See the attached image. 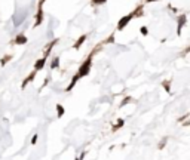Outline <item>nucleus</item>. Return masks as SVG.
<instances>
[{
	"instance_id": "obj_1",
	"label": "nucleus",
	"mask_w": 190,
	"mask_h": 160,
	"mask_svg": "<svg viewBox=\"0 0 190 160\" xmlns=\"http://www.w3.org/2000/svg\"><path fill=\"white\" fill-rule=\"evenodd\" d=\"M94 52L91 50V53L88 55V58L80 64V67H79V70L76 71V74L73 76V79H72V81L69 83V86L66 87V92H70L75 86H76V83L79 81V80L82 79V77H85V76H88L89 74V71H91V68H92V58H94Z\"/></svg>"
},
{
	"instance_id": "obj_2",
	"label": "nucleus",
	"mask_w": 190,
	"mask_h": 160,
	"mask_svg": "<svg viewBox=\"0 0 190 160\" xmlns=\"http://www.w3.org/2000/svg\"><path fill=\"white\" fill-rule=\"evenodd\" d=\"M131 19H134V15H132V12L131 13H128V15H125V16H122L120 19H119V22H117V30L119 31H122L129 22H131Z\"/></svg>"
},
{
	"instance_id": "obj_3",
	"label": "nucleus",
	"mask_w": 190,
	"mask_h": 160,
	"mask_svg": "<svg viewBox=\"0 0 190 160\" xmlns=\"http://www.w3.org/2000/svg\"><path fill=\"white\" fill-rule=\"evenodd\" d=\"M43 19H45V13H43V7H37V12H36V15H34V28L39 27V25H42V22H43Z\"/></svg>"
},
{
	"instance_id": "obj_4",
	"label": "nucleus",
	"mask_w": 190,
	"mask_h": 160,
	"mask_svg": "<svg viewBox=\"0 0 190 160\" xmlns=\"http://www.w3.org/2000/svg\"><path fill=\"white\" fill-rule=\"evenodd\" d=\"M187 22V16L186 15H178L177 16V34L180 36L181 34V30H183V27H184V24Z\"/></svg>"
},
{
	"instance_id": "obj_5",
	"label": "nucleus",
	"mask_w": 190,
	"mask_h": 160,
	"mask_svg": "<svg viewBox=\"0 0 190 160\" xmlns=\"http://www.w3.org/2000/svg\"><path fill=\"white\" fill-rule=\"evenodd\" d=\"M27 41H28L27 36H25L24 33H19V34H16V36L13 37V40H12V44H18V46H22V44H25Z\"/></svg>"
},
{
	"instance_id": "obj_6",
	"label": "nucleus",
	"mask_w": 190,
	"mask_h": 160,
	"mask_svg": "<svg viewBox=\"0 0 190 160\" xmlns=\"http://www.w3.org/2000/svg\"><path fill=\"white\" fill-rule=\"evenodd\" d=\"M36 74H37V71H34V70H33V71H31V73H30V74H28L25 79L22 80V83H21V89H25V87H27L30 83H33V81H34V79H36Z\"/></svg>"
},
{
	"instance_id": "obj_7",
	"label": "nucleus",
	"mask_w": 190,
	"mask_h": 160,
	"mask_svg": "<svg viewBox=\"0 0 190 160\" xmlns=\"http://www.w3.org/2000/svg\"><path fill=\"white\" fill-rule=\"evenodd\" d=\"M58 43V39H54V40H51L46 46H45V50H43V58H46L48 59V56L51 55V52H52V49H54V46Z\"/></svg>"
},
{
	"instance_id": "obj_8",
	"label": "nucleus",
	"mask_w": 190,
	"mask_h": 160,
	"mask_svg": "<svg viewBox=\"0 0 190 160\" xmlns=\"http://www.w3.org/2000/svg\"><path fill=\"white\" fill-rule=\"evenodd\" d=\"M46 61H48V59H46V58H43V56H42V58H39L37 61L34 62V71H40V70H43V68H45Z\"/></svg>"
},
{
	"instance_id": "obj_9",
	"label": "nucleus",
	"mask_w": 190,
	"mask_h": 160,
	"mask_svg": "<svg viewBox=\"0 0 190 160\" xmlns=\"http://www.w3.org/2000/svg\"><path fill=\"white\" fill-rule=\"evenodd\" d=\"M132 15H134V18H141L144 15V6L143 4H137V7L132 10Z\"/></svg>"
},
{
	"instance_id": "obj_10",
	"label": "nucleus",
	"mask_w": 190,
	"mask_h": 160,
	"mask_svg": "<svg viewBox=\"0 0 190 160\" xmlns=\"http://www.w3.org/2000/svg\"><path fill=\"white\" fill-rule=\"evenodd\" d=\"M12 58H13V55H10V53L3 55V56H1V59H0V65H1V67H4L6 64H9V62L12 61Z\"/></svg>"
},
{
	"instance_id": "obj_11",
	"label": "nucleus",
	"mask_w": 190,
	"mask_h": 160,
	"mask_svg": "<svg viewBox=\"0 0 190 160\" xmlns=\"http://www.w3.org/2000/svg\"><path fill=\"white\" fill-rule=\"evenodd\" d=\"M86 37H88L86 34H82V36H80V37H79V39L76 40V43L73 44V47H75L76 50H77V49H80V46H82V44L85 43V40H86Z\"/></svg>"
},
{
	"instance_id": "obj_12",
	"label": "nucleus",
	"mask_w": 190,
	"mask_h": 160,
	"mask_svg": "<svg viewBox=\"0 0 190 160\" xmlns=\"http://www.w3.org/2000/svg\"><path fill=\"white\" fill-rule=\"evenodd\" d=\"M60 67V56H54L51 61V70H57Z\"/></svg>"
},
{
	"instance_id": "obj_13",
	"label": "nucleus",
	"mask_w": 190,
	"mask_h": 160,
	"mask_svg": "<svg viewBox=\"0 0 190 160\" xmlns=\"http://www.w3.org/2000/svg\"><path fill=\"white\" fill-rule=\"evenodd\" d=\"M57 116H58V119H61L63 116H64V113H66V110H64V107L61 105V104H57Z\"/></svg>"
},
{
	"instance_id": "obj_14",
	"label": "nucleus",
	"mask_w": 190,
	"mask_h": 160,
	"mask_svg": "<svg viewBox=\"0 0 190 160\" xmlns=\"http://www.w3.org/2000/svg\"><path fill=\"white\" fill-rule=\"evenodd\" d=\"M123 124H125V120L123 119H119L117 121H116V124H113V127H112V130L113 132H116L117 129H120V127H123Z\"/></svg>"
},
{
	"instance_id": "obj_15",
	"label": "nucleus",
	"mask_w": 190,
	"mask_h": 160,
	"mask_svg": "<svg viewBox=\"0 0 190 160\" xmlns=\"http://www.w3.org/2000/svg\"><path fill=\"white\" fill-rule=\"evenodd\" d=\"M132 101H134V98H132V96H125V98L122 99V102L119 104V107H125V105H128V104H129V102H132Z\"/></svg>"
},
{
	"instance_id": "obj_16",
	"label": "nucleus",
	"mask_w": 190,
	"mask_h": 160,
	"mask_svg": "<svg viewBox=\"0 0 190 160\" xmlns=\"http://www.w3.org/2000/svg\"><path fill=\"white\" fill-rule=\"evenodd\" d=\"M166 144H168V136H163V138L159 141V144H157V148H159V150H163Z\"/></svg>"
},
{
	"instance_id": "obj_17",
	"label": "nucleus",
	"mask_w": 190,
	"mask_h": 160,
	"mask_svg": "<svg viewBox=\"0 0 190 160\" xmlns=\"http://www.w3.org/2000/svg\"><path fill=\"white\" fill-rule=\"evenodd\" d=\"M162 87H163V89L169 93V92H171V80H169V79L163 80V81H162Z\"/></svg>"
},
{
	"instance_id": "obj_18",
	"label": "nucleus",
	"mask_w": 190,
	"mask_h": 160,
	"mask_svg": "<svg viewBox=\"0 0 190 160\" xmlns=\"http://www.w3.org/2000/svg\"><path fill=\"white\" fill-rule=\"evenodd\" d=\"M110 43H114V33H112L107 39L101 41V44H103V46H104V44H110Z\"/></svg>"
},
{
	"instance_id": "obj_19",
	"label": "nucleus",
	"mask_w": 190,
	"mask_h": 160,
	"mask_svg": "<svg viewBox=\"0 0 190 160\" xmlns=\"http://www.w3.org/2000/svg\"><path fill=\"white\" fill-rule=\"evenodd\" d=\"M107 0H91V4L92 6H100V4H106Z\"/></svg>"
},
{
	"instance_id": "obj_20",
	"label": "nucleus",
	"mask_w": 190,
	"mask_h": 160,
	"mask_svg": "<svg viewBox=\"0 0 190 160\" xmlns=\"http://www.w3.org/2000/svg\"><path fill=\"white\" fill-rule=\"evenodd\" d=\"M37 139H39V135L37 133H34L33 138H31V145H36V144H37Z\"/></svg>"
},
{
	"instance_id": "obj_21",
	"label": "nucleus",
	"mask_w": 190,
	"mask_h": 160,
	"mask_svg": "<svg viewBox=\"0 0 190 160\" xmlns=\"http://www.w3.org/2000/svg\"><path fill=\"white\" fill-rule=\"evenodd\" d=\"M140 33H141L143 36H147V34H149V30H147V27H141V28H140Z\"/></svg>"
},
{
	"instance_id": "obj_22",
	"label": "nucleus",
	"mask_w": 190,
	"mask_h": 160,
	"mask_svg": "<svg viewBox=\"0 0 190 160\" xmlns=\"http://www.w3.org/2000/svg\"><path fill=\"white\" fill-rule=\"evenodd\" d=\"M190 114L189 113H186V114H184V116H181V117H180V119H178V123H183V121H184V120H187V117H189Z\"/></svg>"
},
{
	"instance_id": "obj_23",
	"label": "nucleus",
	"mask_w": 190,
	"mask_h": 160,
	"mask_svg": "<svg viewBox=\"0 0 190 160\" xmlns=\"http://www.w3.org/2000/svg\"><path fill=\"white\" fill-rule=\"evenodd\" d=\"M187 53H190V46H187V47H186V49L183 50V53H181V55L184 56V55H187Z\"/></svg>"
},
{
	"instance_id": "obj_24",
	"label": "nucleus",
	"mask_w": 190,
	"mask_h": 160,
	"mask_svg": "<svg viewBox=\"0 0 190 160\" xmlns=\"http://www.w3.org/2000/svg\"><path fill=\"white\" fill-rule=\"evenodd\" d=\"M45 1H46V0H39V1H37V7H43Z\"/></svg>"
},
{
	"instance_id": "obj_25",
	"label": "nucleus",
	"mask_w": 190,
	"mask_h": 160,
	"mask_svg": "<svg viewBox=\"0 0 190 160\" xmlns=\"http://www.w3.org/2000/svg\"><path fill=\"white\" fill-rule=\"evenodd\" d=\"M85 156H86V151H83V153H82V154H80L76 160H83V159H85Z\"/></svg>"
},
{
	"instance_id": "obj_26",
	"label": "nucleus",
	"mask_w": 190,
	"mask_h": 160,
	"mask_svg": "<svg viewBox=\"0 0 190 160\" xmlns=\"http://www.w3.org/2000/svg\"><path fill=\"white\" fill-rule=\"evenodd\" d=\"M49 80H51V77H46V79H45V83L42 84V89H43V87H45V86H46V84L49 83Z\"/></svg>"
},
{
	"instance_id": "obj_27",
	"label": "nucleus",
	"mask_w": 190,
	"mask_h": 160,
	"mask_svg": "<svg viewBox=\"0 0 190 160\" xmlns=\"http://www.w3.org/2000/svg\"><path fill=\"white\" fill-rule=\"evenodd\" d=\"M183 126H190V119L184 120V121H183Z\"/></svg>"
},
{
	"instance_id": "obj_28",
	"label": "nucleus",
	"mask_w": 190,
	"mask_h": 160,
	"mask_svg": "<svg viewBox=\"0 0 190 160\" xmlns=\"http://www.w3.org/2000/svg\"><path fill=\"white\" fill-rule=\"evenodd\" d=\"M147 3H153V1H157V0H146Z\"/></svg>"
}]
</instances>
